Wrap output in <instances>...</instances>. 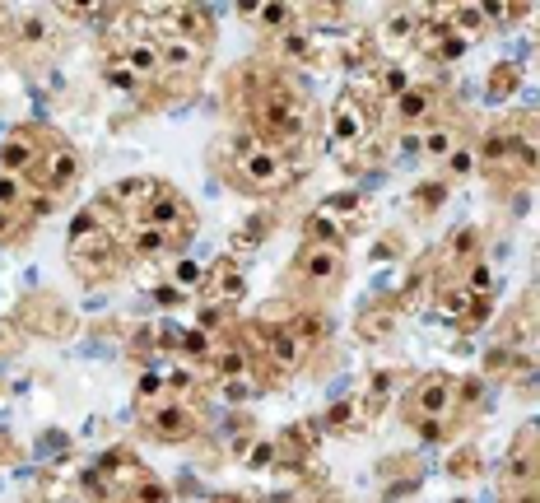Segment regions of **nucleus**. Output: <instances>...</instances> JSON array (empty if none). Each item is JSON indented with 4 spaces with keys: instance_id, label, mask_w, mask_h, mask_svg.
<instances>
[{
    "instance_id": "nucleus-1",
    "label": "nucleus",
    "mask_w": 540,
    "mask_h": 503,
    "mask_svg": "<svg viewBox=\"0 0 540 503\" xmlns=\"http://www.w3.org/2000/svg\"><path fill=\"white\" fill-rule=\"evenodd\" d=\"M229 150H233V173L238 177V187L243 191H284L294 187L298 177V164L289 159V154H280L275 145H266V140L252 131V126H238L229 136Z\"/></svg>"
},
{
    "instance_id": "nucleus-2",
    "label": "nucleus",
    "mask_w": 540,
    "mask_h": 503,
    "mask_svg": "<svg viewBox=\"0 0 540 503\" xmlns=\"http://www.w3.org/2000/svg\"><path fill=\"white\" fill-rule=\"evenodd\" d=\"M345 266H350L345 243H303L294 266H289V285L326 299V294H336L345 285Z\"/></svg>"
},
{
    "instance_id": "nucleus-3",
    "label": "nucleus",
    "mask_w": 540,
    "mask_h": 503,
    "mask_svg": "<svg viewBox=\"0 0 540 503\" xmlns=\"http://www.w3.org/2000/svg\"><path fill=\"white\" fill-rule=\"evenodd\" d=\"M140 14H145V33L163 42H196V47L215 42V14L201 10V5H159V10Z\"/></svg>"
},
{
    "instance_id": "nucleus-4",
    "label": "nucleus",
    "mask_w": 540,
    "mask_h": 503,
    "mask_svg": "<svg viewBox=\"0 0 540 503\" xmlns=\"http://www.w3.org/2000/svg\"><path fill=\"white\" fill-rule=\"evenodd\" d=\"M457 387L461 382L452 373H424L410 387V396H405L410 429H419V424H429V420H457Z\"/></svg>"
},
{
    "instance_id": "nucleus-5",
    "label": "nucleus",
    "mask_w": 540,
    "mask_h": 503,
    "mask_svg": "<svg viewBox=\"0 0 540 503\" xmlns=\"http://www.w3.org/2000/svg\"><path fill=\"white\" fill-rule=\"evenodd\" d=\"M373 136V112H368V98L359 89H345V94L331 103V117H326V140L331 150H359L364 140Z\"/></svg>"
},
{
    "instance_id": "nucleus-6",
    "label": "nucleus",
    "mask_w": 540,
    "mask_h": 503,
    "mask_svg": "<svg viewBox=\"0 0 540 503\" xmlns=\"http://www.w3.org/2000/svg\"><path fill=\"white\" fill-rule=\"evenodd\" d=\"M503 187H531L540 182V112H517L513 117V154L499 177Z\"/></svg>"
},
{
    "instance_id": "nucleus-7",
    "label": "nucleus",
    "mask_w": 540,
    "mask_h": 503,
    "mask_svg": "<svg viewBox=\"0 0 540 503\" xmlns=\"http://www.w3.org/2000/svg\"><path fill=\"white\" fill-rule=\"evenodd\" d=\"M135 224H149V229H163V233H173L177 243L187 247V238H191V229H196V215H191V205H187V196L177 187H168V182H159V191L149 196V205L140 210V215L131 219V229Z\"/></svg>"
},
{
    "instance_id": "nucleus-8",
    "label": "nucleus",
    "mask_w": 540,
    "mask_h": 503,
    "mask_svg": "<svg viewBox=\"0 0 540 503\" xmlns=\"http://www.w3.org/2000/svg\"><path fill=\"white\" fill-rule=\"evenodd\" d=\"M52 145V131L24 122V126H10L5 140H0V173H14V177H28L33 168L42 164V154Z\"/></svg>"
},
{
    "instance_id": "nucleus-9",
    "label": "nucleus",
    "mask_w": 540,
    "mask_h": 503,
    "mask_svg": "<svg viewBox=\"0 0 540 503\" xmlns=\"http://www.w3.org/2000/svg\"><path fill=\"white\" fill-rule=\"evenodd\" d=\"M75 177H80V154L70 150L66 140L52 136L47 154H42V164L28 173V187H33V191H47V196H61V191L75 187Z\"/></svg>"
},
{
    "instance_id": "nucleus-10",
    "label": "nucleus",
    "mask_w": 540,
    "mask_h": 503,
    "mask_svg": "<svg viewBox=\"0 0 540 503\" xmlns=\"http://www.w3.org/2000/svg\"><path fill=\"white\" fill-rule=\"evenodd\" d=\"M438 103H443V84H410L401 98H396L392 108H387V117H392L396 131H424V126L438 122Z\"/></svg>"
},
{
    "instance_id": "nucleus-11",
    "label": "nucleus",
    "mask_w": 540,
    "mask_h": 503,
    "mask_svg": "<svg viewBox=\"0 0 540 503\" xmlns=\"http://www.w3.org/2000/svg\"><path fill=\"white\" fill-rule=\"evenodd\" d=\"M424 19H429V10H415V5H401V10L382 14V28H378V52L387 56V61H396L401 52L419 47Z\"/></svg>"
},
{
    "instance_id": "nucleus-12",
    "label": "nucleus",
    "mask_w": 540,
    "mask_h": 503,
    "mask_svg": "<svg viewBox=\"0 0 540 503\" xmlns=\"http://www.w3.org/2000/svg\"><path fill=\"white\" fill-rule=\"evenodd\" d=\"M145 415V434L149 438H159V443H187L196 429H201V420H196V410L182 406V401H159V406H149L140 410Z\"/></svg>"
},
{
    "instance_id": "nucleus-13",
    "label": "nucleus",
    "mask_w": 540,
    "mask_h": 503,
    "mask_svg": "<svg viewBox=\"0 0 540 503\" xmlns=\"http://www.w3.org/2000/svg\"><path fill=\"white\" fill-rule=\"evenodd\" d=\"M247 294V275H243V261L233 257H219L215 266H205V285H201V299L205 308H233V303H243Z\"/></svg>"
},
{
    "instance_id": "nucleus-14",
    "label": "nucleus",
    "mask_w": 540,
    "mask_h": 503,
    "mask_svg": "<svg viewBox=\"0 0 540 503\" xmlns=\"http://www.w3.org/2000/svg\"><path fill=\"white\" fill-rule=\"evenodd\" d=\"M205 56H210V47H196V42H163L159 38L163 80H191V75H201Z\"/></svg>"
},
{
    "instance_id": "nucleus-15",
    "label": "nucleus",
    "mask_w": 540,
    "mask_h": 503,
    "mask_svg": "<svg viewBox=\"0 0 540 503\" xmlns=\"http://www.w3.org/2000/svg\"><path fill=\"white\" fill-rule=\"evenodd\" d=\"M238 14H243L247 24L270 28L275 38H280V33H289V28L303 24V5H238Z\"/></svg>"
},
{
    "instance_id": "nucleus-16",
    "label": "nucleus",
    "mask_w": 540,
    "mask_h": 503,
    "mask_svg": "<svg viewBox=\"0 0 540 503\" xmlns=\"http://www.w3.org/2000/svg\"><path fill=\"white\" fill-rule=\"evenodd\" d=\"M368 80H373V94H378L382 103H387V108H392L396 98H401L405 89H410V84H415V75H410V66H401V61H387V56H382L378 66L368 70Z\"/></svg>"
},
{
    "instance_id": "nucleus-17",
    "label": "nucleus",
    "mask_w": 540,
    "mask_h": 503,
    "mask_svg": "<svg viewBox=\"0 0 540 503\" xmlns=\"http://www.w3.org/2000/svg\"><path fill=\"white\" fill-rule=\"evenodd\" d=\"M461 145V131L447 122H433L419 131V159H433V164H447V154Z\"/></svg>"
},
{
    "instance_id": "nucleus-18",
    "label": "nucleus",
    "mask_w": 540,
    "mask_h": 503,
    "mask_svg": "<svg viewBox=\"0 0 540 503\" xmlns=\"http://www.w3.org/2000/svg\"><path fill=\"white\" fill-rule=\"evenodd\" d=\"M317 210H322L326 219H336L340 229H350V224H359V219L368 215V201L359 196V191H331Z\"/></svg>"
},
{
    "instance_id": "nucleus-19",
    "label": "nucleus",
    "mask_w": 540,
    "mask_h": 503,
    "mask_svg": "<svg viewBox=\"0 0 540 503\" xmlns=\"http://www.w3.org/2000/svg\"><path fill=\"white\" fill-rule=\"evenodd\" d=\"M275 47H280L284 61H298V66H312V61H317V38H312L308 24H298V28H289V33H280Z\"/></svg>"
},
{
    "instance_id": "nucleus-20",
    "label": "nucleus",
    "mask_w": 540,
    "mask_h": 503,
    "mask_svg": "<svg viewBox=\"0 0 540 503\" xmlns=\"http://www.w3.org/2000/svg\"><path fill=\"white\" fill-rule=\"evenodd\" d=\"M103 80H108V89H117V94H131V98L149 89V84L140 80L131 66H126L122 56H108V61H103Z\"/></svg>"
},
{
    "instance_id": "nucleus-21",
    "label": "nucleus",
    "mask_w": 540,
    "mask_h": 503,
    "mask_svg": "<svg viewBox=\"0 0 540 503\" xmlns=\"http://www.w3.org/2000/svg\"><path fill=\"white\" fill-rule=\"evenodd\" d=\"M168 285H173L177 294H201V285H205V266H196L191 257L173 261V271H168Z\"/></svg>"
},
{
    "instance_id": "nucleus-22",
    "label": "nucleus",
    "mask_w": 540,
    "mask_h": 503,
    "mask_svg": "<svg viewBox=\"0 0 540 503\" xmlns=\"http://www.w3.org/2000/svg\"><path fill=\"white\" fill-rule=\"evenodd\" d=\"M461 289H466L471 299H489V294L499 289V280H494V271H489V261H475V266H466V275H461Z\"/></svg>"
},
{
    "instance_id": "nucleus-23",
    "label": "nucleus",
    "mask_w": 540,
    "mask_h": 503,
    "mask_svg": "<svg viewBox=\"0 0 540 503\" xmlns=\"http://www.w3.org/2000/svg\"><path fill=\"white\" fill-rule=\"evenodd\" d=\"M447 191H452V182H447V177L415 187V191H410V201H415V215H433V210H443V196H447Z\"/></svg>"
},
{
    "instance_id": "nucleus-24",
    "label": "nucleus",
    "mask_w": 540,
    "mask_h": 503,
    "mask_svg": "<svg viewBox=\"0 0 540 503\" xmlns=\"http://www.w3.org/2000/svg\"><path fill=\"white\" fill-rule=\"evenodd\" d=\"M33 187H28V177H14V173H0V210H24Z\"/></svg>"
},
{
    "instance_id": "nucleus-25",
    "label": "nucleus",
    "mask_w": 540,
    "mask_h": 503,
    "mask_svg": "<svg viewBox=\"0 0 540 503\" xmlns=\"http://www.w3.org/2000/svg\"><path fill=\"white\" fill-rule=\"evenodd\" d=\"M447 182H461V177H471L475 168H480V154H475V145H466V140H461L457 150L447 154Z\"/></svg>"
},
{
    "instance_id": "nucleus-26",
    "label": "nucleus",
    "mask_w": 540,
    "mask_h": 503,
    "mask_svg": "<svg viewBox=\"0 0 540 503\" xmlns=\"http://www.w3.org/2000/svg\"><path fill=\"white\" fill-rule=\"evenodd\" d=\"M522 84V66H513V61H503V66L489 70V98H508Z\"/></svg>"
},
{
    "instance_id": "nucleus-27",
    "label": "nucleus",
    "mask_w": 540,
    "mask_h": 503,
    "mask_svg": "<svg viewBox=\"0 0 540 503\" xmlns=\"http://www.w3.org/2000/svg\"><path fill=\"white\" fill-rule=\"evenodd\" d=\"M270 457H275L270 443H257V448H252V466H270Z\"/></svg>"
},
{
    "instance_id": "nucleus-28",
    "label": "nucleus",
    "mask_w": 540,
    "mask_h": 503,
    "mask_svg": "<svg viewBox=\"0 0 540 503\" xmlns=\"http://www.w3.org/2000/svg\"><path fill=\"white\" fill-rule=\"evenodd\" d=\"M219 503H243V499L238 494H219Z\"/></svg>"
},
{
    "instance_id": "nucleus-29",
    "label": "nucleus",
    "mask_w": 540,
    "mask_h": 503,
    "mask_svg": "<svg viewBox=\"0 0 540 503\" xmlns=\"http://www.w3.org/2000/svg\"><path fill=\"white\" fill-rule=\"evenodd\" d=\"M452 503H466V499H452Z\"/></svg>"
}]
</instances>
